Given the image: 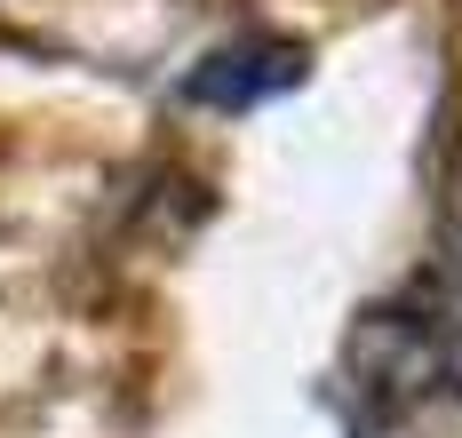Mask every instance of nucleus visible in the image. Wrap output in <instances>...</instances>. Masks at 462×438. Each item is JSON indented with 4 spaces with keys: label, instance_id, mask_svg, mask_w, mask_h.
I'll return each instance as SVG.
<instances>
[]
</instances>
